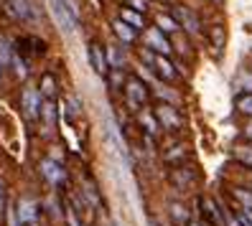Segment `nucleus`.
<instances>
[{
	"mask_svg": "<svg viewBox=\"0 0 252 226\" xmlns=\"http://www.w3.org/2000/svg\"><path fill=\"white\" fill-rule=\"evenodd\" d=\"M247 138H250V140H252V125H250V127H247Z\"/></svg>",
	"mask_w": 252,
	"mask_h": 226,
	"instance_id": "nucleus-32",
	"label": "nucleus"
},
{
	"mask_svg": "<svg viewBox=\"0 0 252 226\" xmlns=\"http://www.w3.org/2000/svg\"><path fill=\"white\" fill-rule=\"evenodd\" d=\"M237 160H242L245 165H250V168H252V147L250 145L237 147Z\"/></svg>",
	"mask_w": 252,
	"mask_h": 226,
	"instance_id": "nucleus-22",
	"label": "nucleus"
},
{
	"mask_svg": "<svg viewBox=\"0 0 252 226\" xmlns=\"http://www.w3.org/2000/svg\"><path fill=\"white\" fill-rule=\"evenodd\" d=\"M64 214H66V221H69V226H82V224H79V219H77V208L66 206V211H64Z\"/></svg>",
	"mask_w": 252,
	"mask_h": 226,
	"instance_id": "nucleus-26",
	"label": "nucleus"
},
{
	"mask_svg": "<svg viewBox=\"0 0 252 226\" xmlns=\"http://www.w3.org/2000/svg\"><path fill=\"white\" fill-rule=\"evenodd\" d=\"M41 114H43V122H46V127H54L56 104H54V102H43V104H41Z\"/></svg>",
	"mask_w": 252,
	"mask_h": 226,
	"instance_id": "nucleus-19",
	"label": "nucleus"
},
{
	"mask_svg": "<svg viewBox=\"0 0 252 226\" xmlns=\"http://www.w3.org/2000/svg\"><path fill=\"white\" fill-rule=\"evenodd\" d=\"M10 61L16 64V74H18V77H21V79H26V74H28V66H26V61H23V58H21L18 54H13V58H10Z\"/></svg>",
	"mask_w": 252,
	"mask_h": 226,
	"instance_id": "nucleus-24",
	"label": "nucleus"
},
{
	"mask_svg": "<svg viewBox=\"0 0 252 226\" xmlns=\"http://www.w3.org/2000/svg\"><path fill=\"white\" fill-rule=\"evenodd\" d=\"M140 56L145 58V61H151V69H156V71H158V77H160V79H166V82L176 79V69H173V64L168 61L166 56H158V54L153 56L148 49H145V51H140Z\"/></svg>",
	"mask_w": 252,
	"mask_h": 226,
	"instance_id": "nucleus-1",
	"label": "nucleus"
},
{
	"mask_svg": "<svg viewBox=\"0 0 252 226\" xmlns=\"http://www.w3.org/2000/svg\"><path fill=\"white\" fill-rule=\"evenodd\" d=\"M158 31L160 33H173V31H179V23H176L171 16H158Z\"/></svg>",
	"mask_w": 252,
	"mask_h": 226,
	"instance_id": "nucleus-18",
	"label": "nucleus"
},
{
	"mask_svg": "<svg viewBox=\"0 0 252 226\" xmlns=\"http://www.w3.org/2000/svg\"><path fill=\"white\" fill-rule=\"evenodd\" d=\"M156 117H158V122H160L163 127H168V130H179V127H181L179 112H176L173 107H168V104H160V107L156 110Z\"/></svg>",
	"mask_w": 252,
	"mask_h": 226,
	"instance_id": "nucleus-8",
	"label": "nucleus"
},
{
	"mask_svg": "<svg viewBox=\"0 0 252 226\" xmlns=\"http://www.w3.org/2000/svg\"><path fill=\"white\" fill-rule=\"evenodd\" d=\"M191 226H199V224H191Z\"/></svg>",
	"mask_w": 252,
	"mask_h": 226,
	"instance_id": "nucleus-36",
	"label": "nucleus"
},
{
	"mask_svg": "<svg viewBox=\"0 0 252 226\" xmlns=\"http://www.w3.org/2000/svg\"><path fill=\"white\" fill-rule=\"evenodd\" d=\"M38 92L43 97H56V79L51 77V74H43V77H41V89H38Z\"/></svg>",
	"mask_w": 252,
	"mask_h": 226,
	"instance_id": "nucleus-16",
	"label": "nucleus"
},
{
	"mask_svg": "<svg viewBox=\"0 0 252 226\" xmlns=\"http://www.w3.org/2000/svg\"><path fill=\"white\" fill-rule=\"evenodd\" d=\"M46 3H49V10H51V16H54L56 26L62 28V31L71 33L74 28H77V21L69 16V10L64 8V3H62V0H46Z\"/></svg>",
	"mask_w": 252,
	"mask_h": 226,
	"instance_id": "nucleus-2",
	"label": "nucleus"
},
{
	"mask_svg": "<svg viewBox=\"0 0 252 226\" xmlns=\"http://www.w3.org/2000/svg\"><path fill=\"white\" fill-rule=\"evenodd\" d=\"M224 221H227V224H229V226H242V224H240V221H237V219H234V216H229V214H224Z\"/></svg>",
	"mask_w": 252,
	"mask_h": 226,
	"instance_id": "nucleus-30",
	"label": "nucleus"
},
{
	"mask_svg": "<svg viewBox=\"0 0 252 226\" xmlns=\"http://www.w3.org/2000/svg\"><path fill=\"white\" fill-rule=\"evenodd\" d=\"M201 206H204V214L209 216V221L214 226H224V214L219 211V206L212 201V198H201Z\"/></svg>",
	"mask_w": 252,
	"mask_h": 226,
	"instance_id": "nucleus-11",
	"label": "nucleus"
},
{
	"mask_svg": "<svg viewBox=\"0 0 252 226\" xmlns=\"http://www.w3.org/2000/svg\"><path fill=\"white\" fill-rule=\"evenodd\" d=\"M112 28H115V33H117V38H120L123 43H130L132 38H135V31H132L130 26H125L123 21H115V23H112Z\"/></svg>",
	"mask_w": 252,
	"mask_h": 226,
	"instance_id": "nucleus-15",
	"label": "nucleus"
},
{
	"mask_svg": "<svg viewBox=\"0 0 252 226\" xmlns=\"http://www.w3.org/2000/svg\"><path fill=\"white\" fill-rule=\"evenodd\" d=\"M148 8V0H130V10H135V13H143Z\"/></svg>",
	"mask_w": 252,
	"mask_h": 226,
	"instance_id": "nucleus-27",
	"label": "nucleus"
},
{
	"mask_svg": "<svg viewBox=\"0 0 252 226\" xmlns=\"http://www.w3.org/2000/svg\"><path fill=\"white\" fill-rule=\"evenodd\" d=\"M125 94H127V104L132 110H140L143 104L148 102V89H145V84L140 82V79H127V86H125Z\"/></svg>",
	"mask_w": 252,
	"mask_h": 226,
	"instance_id": "nucleus-3",
	"label": "nucleus"
},
{
	"mask_svg": "<svg viewBox=\"0 0 252 226\" xmlns=\"http://www.w3.org/2000/svg\"><path fill=\"white\" fill-rule=\"evenodd\" d=\"M0 74H3V66H0Z\"/></svg>",
	"mask_w": 252,
	"mask_h": 226,
	"instance_id": "nucleus-35",
	"label": "nucleus"
},
{
	"mask_svg": "<svg viewBox=\"0 0 252 226\" xmlns=\"http://www.w3.org/2000/svg\"><path fill=\"white\" fill-rule=\"evenodd\" d=\"M120 21L125 23V26H130L132 28V31H135V28H143L145 26V21H143V16H140V13H135V10H123V16H120Z\"/></svg>",
	"mask_w": 252,
	"mask_h": 226,
	"instance_id": "nucleus-14",
	"label": "nucleus"
},
{
	"mask_svg": "<svg viewBox=\"0 0 252 226\" xmlns=\"http://www.w3.org/2000/svg\"><path fill=\"white\" fill-rule=\"evenodd\" d=\"M145 43H148V49L151 51H156L158 56H166V54H171V43H168V38L163 36L158 28H148L145 31Z\"/></svg>",
	"mask_w": 252,
	"mask_h": 226,
	"instance_id": "nucleus-5",
	"label": "nucleus"
},
{
	"mask_svg": "<svg viewBox=\"0 0 252 226\" xmlns=\"http://www.w3.org/2000/svg\"><path fill=\"white\" fill-rule=\"evenodd\" d=\"M140 122H145V130L151 132V135L158 130V122H156V119H153L151 114H140Z\"/></svg>",
	"mask_w": 252,
	"mask_h": 226,
	"instance_id": "nucleus-25",
	"label": "nucleus"
},
{
	"mask_svg": "<svg viewBox=\"0 0 252 226\" xmlns=\"http://www.w3.org/2000/svg\"><path fill=\"white\" fill-rule=\"evenodd\" d=\"M105 58H107V66L112 69V71H117L123 66V61H125V56H123V51H120V46H107V54H105Z\"/></svg>",
	"mask_w": 252,
	"mask_h": 226,
	"instance_id": "nucleus-13",
	"label": "nucleus"
},
{
	"mask_svg": "<svg viewBox=\"0 0 252 226\" xmlns=\"http://www.w3.org/2000/svg\"><path fill=\"white\" fill-rule=\"evenodd\" d=\"M237 110H240L242 114L252 117V94H240L237 97Z\"/></svg>",
	"mask_w": 252,
	"mask_h": 226,
	"instance_id": "nucleus-20",
	"label": "nucleus"
},
{
	"mask_svg": "<svg viewBox=\"0 0 252 226\" xmlns=\"http://www.w3.org/2000/svg\"><path fill=\"white\" fill-rule=\"evenodd\" d=\"M8 10H10L16 18H23V21H28V18L33 16L31 3H28V0H8Z\"/></svg>",
	"mask_w": 252,
	"mask_h": 226,
	"instance_id": "nucleus-12",
	"label": "nucleus"
},
{
	"mask_svg": "<svg viewBox=\"0 0 252 226\" xmlns=\"http://www.w3.org/2000/svg\"><path fill=\"white\" fill-rule=\"evenodd\" d=\"M10 58H13V51H10V46H8V41L0 36V66L10 64Z\"/></svg>",
	"mask_w": 252,
	"mask_h": 226,
	"instance_id": "nucleus-21",
	"label": "nucleus"
},
{
	"mask_svg": "<svg viewBox=\"0 0 252 226\" xmlns=\"http://www.w3.org/2000/svg\"><path fill=\"white\" fill-rule=\"evenodd\" d=\"M41 92L36 86H26L23 89V110L28 117H38L41 114Z\"/></svg>",
	"mask_w": 252,
	"mask_h": 226,
	"instance_id": "nucleus-6",
	"label": "nucleus"
},
{
	"mask_svg": "<svg viewBox=\"0 0 252 226\" xmlns=\"http://www.w3.org/2000/svg\"><path fill=\"white\" fill-rule=\"evenodd\" d=\"M3 206H5V196H3V186H0V214H3V211H5Z\"/></svg>",
	"mask_w": 252,
	"mask_h": 226,
	"instance_id": "nucleus-31",
	"label": "nucleus"
},
{
	"mask_svg": "<svg viewBox=\"0 0 252 226\" xmlns=\"http://www.w3.org/2000/svg\"><path fill=\"white\" fill-rule=\"evenodd\" d=\"M214 3H221V0H214Z\"/></svg>",
	"mask_w": 252,
	"mask_h": 226,
	"instance_id": "nucleus-34",
	"label": "nucleus"
},
{
	"mask_svg": "<svg viewBox=\"0 0 252 226\" xmlns=\"http://www.w3.org/2000/svg\"><path fill=\"white\" fill-rule=\"evenodd\" d=\"M8 219H10V226H18V216H16V208L8 211Z\"/></svg>",
	"mask_w": 252,
	"mask_h": 226,
	"instance_id": "nucleus-29",
	"label": "nucleus"
},
{
	"mask_svg": "<svg viewBox=\"0 0 252 226\" xmlns=\"http://www.w3.org/2000/svg\"><path fill=\"white\" fill-rule=\"evenodd\" d=\"M90 64H92V69L99 74V77H105L107 74V58H105V54H102V46L99 43H92L90 46Z\"/></svg>",
	"mask_w": 252,
	"mask_h": 226,
	"instance_id": "nucleus-9",
	"label": "nucleus"
},
{
	"mask_svg": "<svg viewBox=\"0 0 252 226\" xmlns=\"http://www.w3.org/2000/svg\"><path fill=\"white\" fill-rule=\"evenodd\" d=\"M41 175L46 178L51 186H62L64 180H66V173L62 168V163H56L54 158H43L41 160Z\"/></svg>",
	"mask_w": 252,
	"mask_h": 226,
	"instance_id": "nucleus-4",
	"label": "nucleus"
},
{
	"mask_svg": "<svg viewBox=\"0 0 252 226\" xmlns=\"http://www.w3.org/2000/svg\"><path fill=\"white\" fill-rule=\"evenodd\" d=\"M28 226H38V224H28Z\"/></svg>",
	"mask_w": 252,
	"mask_h": 226,
	"instance_id": "nucleus-33",
	"label": "nucleus"
},
{
	"mask_svg": "<svg viewBox=\"0 0 252 226\" xmlns=\"http://www.w3.org/2000/svg\"><path fill=\"white\" fill-rule=\"evenodd\" d=\"M171 219H173V224L184 226V224H189V211H186L181 203H173V206H171Z\"/></svg>",
	"mask_w": 252,
	"mask_h": 226,
	"instance_id": "nucleus-17",
	"label": "nucleus"
},
{
	"mask_svg": "<svg viewBox=\"0 0 252 226\" xmlns=\"http://www.w3.org/2000/svg\"><path fill=\"white\" fill-rule=\"evenodd\" d=\"M234 196L242 201L245 211H250V214H252V193H250V191H242V188H237V191H234Z\"/></svg>",
	"mask_w": 252,
	"mask_h": 226,
	"instance_id": "nucleus-23",
	"label": "nucleus"
},
{
	"mask_svg": "<svg viewBox=\"0 0 252 226\" xmlns=\"http://www.w3.org/2000/svg\"><path fill=\"white\" fill-rule=\"evenodd\" d=\"M237 221H240L242 226H252V214H250V211H240V216H237Z\"/></svg>",
	"mask_w": 252,
	"mask_h": 226,
	"instance_id": "nucleus-28",
	"label": "nucleus"
},
{
	"mask_svg": "<svg viewBox=\"0 0 252 226\" xmlns=\"http://www.w3.org/2000/svg\"><path fill=\"white\" fill-rule=\"evenodd\" d=\"M16 216H18V224H36L38 203H36L33 198H23V201H18V206H16Z\"/></svg>",
	"mask_w": 252,
	"mask_h": 226,
	"instance_id": "nucleus-7",
	"label": "nucleus"
},
{
	"mask_svg": "<svg viewBox=\"0 0 252 226\" xmlns=\"http://www.w3.org/2000/svg\"><path fill=\"white\" fill-rule=\"evenodd\" d=\"M173 21H176V23H184L186 31H191V33L199 31V21H196V16H194V13H191L189 8H176Z\"/></svg>",
	"mask_w": 252,
	"mask_h": 226,
	"instance_id": "nucleus-10",
	"label": "nucleus"
}]
</instances>
